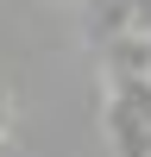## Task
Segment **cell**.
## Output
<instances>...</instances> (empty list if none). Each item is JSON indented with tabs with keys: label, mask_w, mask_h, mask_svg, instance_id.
Masks as SVG:
<instances>
[{
	"label": "cell",
	"mask_w": 151,
	"mask_h": 157,
	"mask_svg": "<svg viewBox=\"0 0 151 157\" xmlns=\"http://www.w3.org/2000/svg\"><path fill=\"white\" fill-rule=\"evenodd\" d=\"M101 63H107V82H151V38L126 32L113 44H101Z\"/></svg>",
	"instance_id": "obj_1"
},
{
	"label": "cell",
	"mask_w": 151,
	"mask_h": 157,
	"mask_svg": "<svg viewBox=\"0 0 151 157\" xmlns=\"http://www.w3.org/2000/svg\"><path fill=\"white\" fill-rule=\"evenodd\" d=\"M13 126V94H6V82H0V132Z\"/></svg>",
	"instance_id": "obj_2"
}]
</instances>
